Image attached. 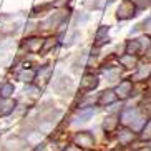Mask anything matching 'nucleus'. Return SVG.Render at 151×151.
Here are the masks:
<instances>
[{"instance_id":"f257e3e1","label":"nucleus","mask_w":151,"mask_h":151,"mask_svg":"<svg viewBox=\"0 0 151 151\" xmlns=\"http://www.w3.org/2000/svg\"><path fill=\"white\" fill-rule=\"evenodd\" d=\"M68 18H70V14L67 12V9H58L55 14L48 15L43 22L38 23V28L42 27L43 30H58L68 22Z\"/></svg>"},{"instance_id":"f03ea898","label":"nucleus","mask_w":151,"mask_h":151,"mask_svg":"<svg viewBox=\"0 0 151 151\" xmlns=\"http://www.w3.org/2000/svg\"><path fill=\"white\" fill-rule=\"evenodd\" d=\"M53 91L60 96H70L75 91V81L71 80V76L60 73L57 76V80L53 81Z\"/></svg>"},{"instance_id":"7ed1b4c3","label":"nucleus","mask_w":151,"mask_h":151,"mask_svg":"<svg viewBox=\"0 0 151 151\" xmlns=\"http://www.w3.org/2000/svg\"><path fill=\"white\" fill-rule=\"evenodd\" d=\"M138 14H139V10L129 0H121L115 10V18L118 22H128V20H133L134 17H138Z\"/></svg>"},{"instance_id":"20e7f679","label":"nucleus","mask_w":151,"mask_h":151,"mask_svg":"<svg viewBox=\"0 0 151 151\" xmlns=\"http://www.w3.org/2000/svg\"><path fill=\"white\" fill-rule=\"evenodd\" d=\"M116 91V96L120 101H128L129 98H133L134 93V81L131 78H121L118 83L113 86Z\"/></svg>"},{"instance_id":"39448f33","label":"nucleus","mask_w":151,"mask_h":151,"mask_svg":"<svg viewBox=\"0 0 151 151\" xmlns=\"http://www.w3.org/2000/svg\"><path fill=\"white\" fill-rule=\"evenodd\" d=\"M116 141L121 148H129L134 141H138V133L129 126H120V129L116 131Z\"/></svg>"},{"instance_id":"423d86ee","label":"nucleus","mask_w":151,"mask_h":151,"mask_svg":"<svg viewBox=\"0 0 151 151\" xmlns=\"http://www.w3.org/2000/svg\"><path fill=\"white\" fill-rule=\"evenodd\" d=\"M73 143L78 145L80 148H83L85 151H88V150H93V148H95L96 139H95L93 131H90V129H83V131H76V133H75V136H73Z\"/></svg>"},{"instance_id":"0eeeda50","label":"nucleus","mask_w":151,"mask_h":151,"mask_svg":"<svg viewBox=\"0 0 151 151\" xmlns=\"http://www.w3.org/2000/svg\"><path fill=\"white\" fill-rule=\"evenodd\" d=\"M131 80L134 83H148L151 81V60H145L136 67V70L131 75Z\"/></svg>"},{"instance_id":"6e6552de","label":"nucleus","mask_w":151,"mask_h":151,"mask_svg":"<svg viewBox=\"0 0 151 151\" xmlns=\"http://www.w3.org/2000/svg\"><path fill=\"white\" fill-rule=\"evenodd\" d=\"M143 113H146V111L143 110L139 105H136V106H124L123 110L120 111L121 126H129V124L133 123L139 115H143Z\"/></svg>"},{"instance_id":"1a4fd4ad","label":"nucleus","mask_w":151,"mask_h":151,"mask_svg":"<svg viewBox=\"0 0 151 151\" xmlns=\"http://www.w3.org/2000/svg\"><path fill=\"white\" fill-rule=\"evenodd\" d=\"M120 126H121L120 113H108L101 121V128L105 131V134H116Z\"/></svg>"},{"instance_id":"9d476101","label":"nucleus","mask_w":151,"mask_h":151,"mask_svg":"<svg viewBox=\"0 0 151 151\" xmlns=\"http://www.w3.org/2000/svg\"><path fill=\"white\" fill-rule=\"evenodd\" d=\"M98 85H100V76L93 71H86L83 73L80 80V90L85 91V93H88V91H93V90L98 88Z\"/></svg>"},{"instance_id":"9b49d317","label":"nucleus","mask_w":151,"mask_h":151,"mask_svg":"<svg viewBox=\"0 0 151 151\" xmlns=\"http://www.w3.org/2000/svg\"><path fill=\"white\" fill-rule=\"evenodd\" d=\"M120 101L118 96H116V91L115 88H105L103 91L98 93V106L101 108H110L113 103Z\"/></svg>"},{"instance_id":"f8f14e48","label":"nucleus","mask_w":151,"mask_h":151,"mask_svg":"<svg viewBox=\"0 0 151 151\" xmlns=\"http://www.w3.org/2000/svg\"><path fill=\"white\" fill-rule=\"evenodd\" d=\"M110 30L111 27L110 25H100L95 32V37H93V47H98L101 48L103 45L110 43Z\"/></svg>"},{"instance_id":"ddd939ff","label":"nucleus","mask_w":151,"mask_h":151,"mask_svg":"<svg viewBox=\"0 0 151 151\" xmlns=\"http://www.w3.org/2000/svg\"><path fill=\"white\" fill-rule=\"evenodd\" d=\"M118 63L123 70H136V67L139 65V58L129 53H123L118 57Z\"/></svg>"},{"instance_id":"4468645a","label":"nucleus","mask_w":151,"mask_h":151,"mask_svg":"<svg viewBox=\"0 0 151 151\" xmlns=\"http://www.w3.org/2000/svg\"><path fill=\"white\" fill-rule=\"evenodd\" d=\"M95 116V108L93 106H83L76 110V115L73 116V123H86Z\"/></svg>"},{"instance_id":"2eb2a0df","label":"nucleus","mask_w":151,"mask_h":151,"mask_svg":"<svg viewBox=\"0 0 151 151\" xmlns=\"http://www.w3.org/2000/svg\"><path fill=\"white\" fill-rule=\"evenodd\" d=\"M28 143L22 136H10L5 143V151H23Z\"/></svg>"},{"instance_id":"dca6fc26","label":"nucleus","mask_w":151,"mask_h":151,"mask_svg":"<svg viewBox=\"0 0 151 151\" xmlns=\"http://www.w3.org/2000/svg\"><path fill=\"white\" fill-rule=\"evenodd\" d=\"M123 68L120 67H113V68H106V70H103V78H105V81H108V83L111 85H116L118 81L123 78Z\"/></svg>"},{"instance_id":"f3484780","label":"nucleus","mask_w":151,"mask_h":151,"mask_svg":"<svg viewBox=\"0 0 151 151\" xmlns=\"http://www.w3.org/2000/svg\"><path fill=\"white\" fill-rule=\"evenodd\" d=\"M126 53L129 55H134V57L141 58L143 57V52H141V45H139V42H138L136 37H129V38H126Z\"/></svg>"},{"instance_id":"a211bd4d","label":"nucleus","mask_w":151,"mask_h":151,"mask_svg":"<svg viewBox=\"0 0 151 151\" xmlns=\"http://www.w3.org/2000/svg\"><path fill=\"white\" fill-rule=\"evenodd\" d=\"M42 45H43V38H40V37H30V38H27V40L23 42V47H25L27 52H30V53L40 52Z\"/></svg>"},{"instance_id":"6ab92c4d","label":"nucleus","mask_w":151,"mask_h":151,"mask_svg":"<svg viewBox=\"0 0 151 151\" xmlns=\"http://www.w3.org/2000/svg\"><path fill=\"white\" fill-rule=\"evenodd\" d=\"M90 58V53H88V50H81L80 53L76 55V58L73 60V71H80L81 68L86 67V60Z\"/></svg>"},{"instance_id":"aec40b11","label":"nucleus","mask_w":151,"mask_h":151,"mask_svg":"<svg viewBox=\"0 0 151 151\" xmlns=\"http://www.w3.org/2000/svg\"><path fill=\"white\" fill-rule=\"evenodd\" d=\"M138 141L151 143V116L148 118V121H146V124L143 126V129L138 133Z\"/></svg>"},{"instance_id":"412c9836","label":"nucleus","mask_w":151,"mask_h":151,"mask_svg":"<svg viewBox=\"0 0 151 151\" xmlns=\"http://www.w3.org/2000/svg\"><path fill=\"white\" fill-rule=\"evenodd\" d=\"M136 38H138V42H139V45H141V52H143V57H145L146 52L151 48V35L146 33V32H143V33H139Z\"/></svg>"},{"instance_id":"4be33fe9","label":"nucleus","mask_w":151,"mask_h":151,"mask_svg":"<svg viewBox=\"0 0 151 151\" xmlns=\"http://www.w3.org/2000/svg\"><path fill=\"white\" fill-rule=\"evenodd\" d=\"M37 76V71L32 70V68H25V70H22L20 73H18V80L25 81V83H32V81L35 80Z\"/></svg>"},{"instance_id":"5701e85b","label":"nucleus","mask_w":151,"mask_h":151,"mask_svg":"<svg viewBox=\"0 0 151 151\" xmlns=\"http://www.w3.org/2000/svg\"><path fill=\"white\" fill-rule=\"evenodd\" d=\"M57 38H55V37H48V38H45L43 40V45H42V48H40V53L42 55H47L50 52V50L53 48L55 45H57Z\"/></svg>"},{"instance_id":"b1692460","label":"nucleus","mask_w":151,"mask_h":151,"mask_svg":"<svg viewBox=\"0 0 151 151\" xmlns=\"http://www.w3.org/2000/svg\"><path fill=\"white\" fill-rule=\"evenodd\" d=\"M37 76H38V80H42V83H47L50 80V76H52V67L50 65H45L43 68L37 71Z\"/></svg>"},{"instance_id":"393cba45","label":"nucleus","mask_w":151,"mask_h":151,"mask_svg":"<svg viewBox=\"0 0 151 151\" xmlns=\"http://www.w3.org/2000/svg\"><path fill=\"white\" fill-rule=\"evenodd\" d=\"M14 85L12 83H9V81H5V83H2L0 85V98H9V96H12V93H14Z\"/></svg>"},{"instance_id":"a878e982","label":"nucleus","mask_w":151,"mask_h":151,"mask_svg":"<svg viewBox=\"0 0 151 151\" xmlns=\"http://www.w3.org/2000/svg\"><path fill=\"white\" fill-rule=\"evenodd\" d=\"M2 110H0V116H7V115H10L12 111L15 110V101H12V100H7L5 98V101H4V105H2Z\"/></svg>"},{"instance_id":"bb28decb","label":"nucleus","mask_w":151,"mask_h":151,"mask_svg":"<svg viewBox=\"0 0 151 151\" xmlns=\"http://www.w3.org/2000/svg\"><path fill=\"white\" fill-rule=\"evenodd\" d=\"M129 2H131L139 12H145V10L151 9V0H129Z\"/></svg>"},{"instance_id":"cd10ccee","label":"nucleus","mask_w":151,"mask_h":151,"mask_svg":"<svg viewBox=\"0 0 151 151\" xmlns=\"http://www.w3.org/2000/svg\"><path fill=\"white\" fill-rule=\"evenodd\" d=\"M50 7H53V5H52V4H45V5H40V7H35V9L32 10V17H37V15L47 14V10H48Z\"/></svg>"},{"instance_id":"c85d7f7f","label":"nucleus","mask_w":151,"mask_h":151,"mask_svg":"<svg viewBox=\"0 0 151 151\" xmlns=\"http://www.w3.org/2000/svg\"><path fill=\"white\" fill-rule=\"evenodd\" d=\"M80 37H81V32L78 30V28H76V30L71 32V35L68 37V42H67L65 45H67V47H71V45H75L76 42H78V38H80Z\"/></svg>"},{"instance_id":"c756f323","label":"nucleus","mask_w":151,"mask_h":151,"mask_svg":"<svg viewBox=\"0 0 151 151\" xmlns=\"http://www.w3.org/2000/svg\"><path fill=\"white\" fill-rule=\"evenodd\" d=\"M88 18H90V15L85 14V12L78 14V15H76V18H75V27H78V25H81V23H86V22H88Z\"/></svg>"},{"instance_id":"7c9ffc66","label":"nucleus","mask_w":151,"mask_h":151,"mask_svg":"<svg viewBox=\"0 0 151 151\" xmlns=\"http://www.w3.org/2000/svg\"><path fill=\"white\" fill-rule=\"evenodd\" d=\"M10 48V42H5V43H0V62L7 57V52Z\"/></svg>"},{"instance_id":"2f4dec72","label":"nucleus","mask_w":151,"mask_h":151,"mask_svg":"<svg viewBox=\"0 0 151 151\" xmlns=\"http://www.w3.org/2000/svg\"><path fill=\"white\" fill-rule=\"evenodd\" d=\"M141 27H143V32H146V33H151V14L148 15V17L141 22Z\"/></svg>"},{"instance_id":"473e14b6","label":"nucleus","mask_w":151,"mask_h":151,"mask_svg":"<svg viewBox=\"0 0 151 151\" xmlns=\"http://www.w3.org/2000/svg\"><path fill=\"white\" fill-rule=\"evenodd\" d=\"M68 2H70V0H55L52 5H53L55 9H67Z\"/></svg>"},{"instance_id":"72a5a7b5","label":"nucleus","mask_w":151,"mask_h":151,"mask_svg":"<svg viewBox=\"0 0 151 151\" xmlns=\"http://www.w3.org/2000/svg\"><path fill=\"white\" fill-rule=\"evenodd\" d=\"M62 151H85V150H83V148H80L78 145H75V143H71V145H67Z\"/></svg>"},{"instance_id":"f704fd0d","label":"nucleus","mask_w":151,"mask_h":151,"mask_svg":"<svg viewBox=\"0 0 151 151\" xmlns=\"http://www.w3.org/2000/svg\"><path fill=\"white\" fill-rule=\"evenodd\" d=\"M35 151H47V146H45V145H38V146L35 148Z\"/></svg>"},{"instance_id":"c9c22d12","label":"nucleus","mask_w":151,"mask_h":151,"mask_svg":"<svg viewBox=\"0 0 151 151\" xmlns=\"http://www.w3.org/2000/svg\"><path fill=\"white\" fill-rule=\"evenodd\" d=\"M145 57H146L148 60H150V58H151V48H150V50H148V52H146V55H145Z\"/></svg>"},{"instance_id":"e433bc0d","label":"nucleus","mask_w":151,"mask_h":151,"mask_svg":"<svg viewBox=\"0 0 151 151\" xmlns=\"http://www.w3.org/2000/svg\"><path fill=\"white\" fill-rule=\"evenodd\" d=\"M150 151H151V150H150Z\"/></svg>"}]
</instances>
